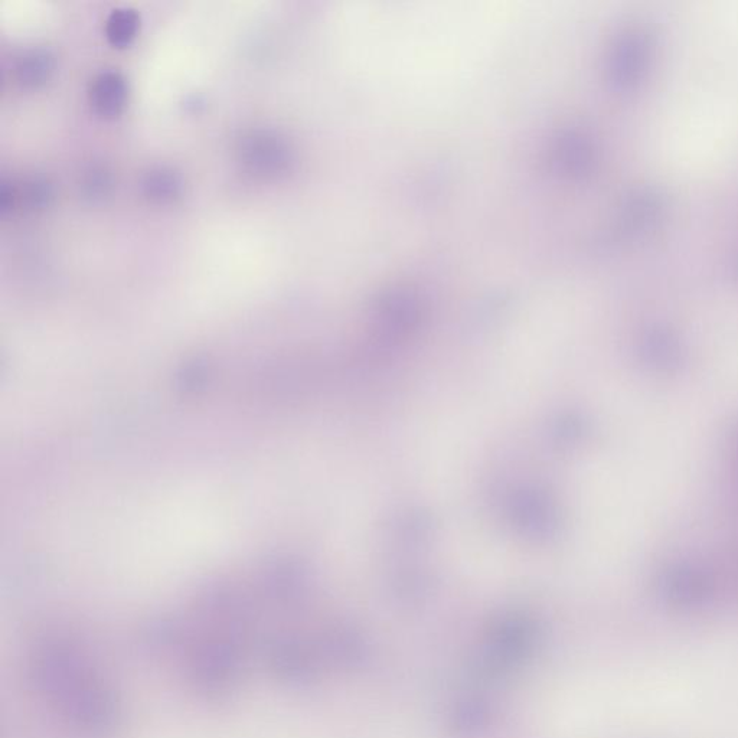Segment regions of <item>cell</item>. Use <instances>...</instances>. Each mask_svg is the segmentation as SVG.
I'll list each match as a JSON object with an SVG mask.
<instances>
[{
	"label": "cell",
	"instance_id": "obj_1",
	"mask_svg": "<svg viewBox=\"0 0 738 738\" xmlns=\"http://www.w3.org/2000/svg\"><path fill=\"white\" fill-rule=\"evenodd\" d=\"M238 156L244 168L261 178L287 171L290 149L284 139L271 130H251L238 143Z\"/></svg>",
	"mask_w": 738,
	"mask_h": 738
},
{
	"label": "cell",
	"instance_id": "obj_2",
	"mask_svg": "<svg viewBox=\"0 0 738 738\" xmlns=\"http://www.w3.org/2000/svg\"><path fill=\"white\" fill-rule=\"evenodd\" d=\"M129 87L117 71H104L94 78L88 91L91 109L104 119H114L126 109Z\"/></svg>",
	"mask_w": 738,
	"mask_h": 738
},
{
	"label": "cell",
	"instance_id": "obj_3",
	"mask_svg": "<svg viewBox=\"0 0 738 738\" xmlns=\"http://www.w3.org/2000/svg\"><path fill=\"white\" fill-rule=\"evenodd\" d=\"M55 71V57L45 48H35L19 55L15 62V78L22 87H44Z\"/></svg>",
	"mask_w": 738,
	"mask_h": 738
},
{
	"label": "cell",
	"instance_id": "obj_4",
	"mask_svg": "<svg viewBox=\"0 0 738 738\" xmlns=\"http://www.w3.org/2000/svg\"><path fill=\"white\" fill-rule=\"evenodd\" d=\"M143 195L155 204H171L184 192L181 173L171 168H153L143 175L140 182Z\"/></svg>",
	"mask_w": 738,
	"mask_h": 738
},
{
	"label": "cell",
	"instance_id": "obj_5",
	"mask_svg": "<svg viewBox=\"0 0 738 738\" xmlns=\"http://www.w3.org/2000/svg\"><path fill=\"white\" fill-rule=\"evenodd\" d=\"M140 18L133 9H114L106 22V37L114 48H126L135 41Z\"/></svg>",
	"mask_w": 738,
	"mask_h": 738
},
{
	"label": "cell",
	"instance_id": "obj_6",
	"mask_svg": "<svg viewBox=\"0 0 738 738\" xmlns=\"http://www.w3.org/2000/svg\"><path fill=\"white\" fill-rule=\"evenodd\" d=\"M16 194H18V201L22 202L28 210H44L54 199V186L42 176H32L26 179L21 188H16Z\"/></svg>",
	"mask_w": 738,
	"mask_h": 738
},
{
	"label": "cell",
	"instance_id": "obj_7",
	"mask_svg": "<svg viewBox=\"0 0 738 738\" xmlns=\"http://www.w3.org/2000/svg\"><path fill=\"white\" fill-rule=\"evenodd\" d=\"M113 189V176L103 166H91L81 179V192L84 197L99 201Z\"/></svg>",
	"mask_w": 738,
	"mask_h": 738
},
{
	"label": "cell",
	"instance_id": "obj_8",
	"mask_svg": "<svg viewBox=\"0 0 738 738\" xmlns=\"http://www.w3.org/2000/svg\"><path fill=\"white\" fill-rule=\"evenodd\" d=\"M18 202V194H16V186L2 182L0 185V212L6 214L15 207Z\"/></svg>",
	"mask_w": 738,
	"mask_h": 738
}]
</instances>
